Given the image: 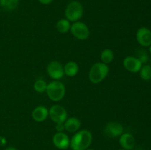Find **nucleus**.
<instances>
[{"label":"nucleus","mask_w":151,"mask_h":150,"mask_svg":"<svg viewBox=\"0 0 151 150\" xmlns=\"http://www.w3.org/2000/svg\"><path fill=\"white\" fill-rule=\"evenodd\" d=\"M92 134L89 130L82 129L75 132L70 140L72 150H86L92 142Z\"/></svg>","instance_id":"obj_1"},{"label":"nucleus","mask_w":151,"mask_h":150,"mask_svg":"<svg viewBox=\"0 0 151 150\" xmlns=\"http://www.w3.org/2000/svg\"><path fill=\"white\" fill-rule=\"evenodd\" d=\"M109 73L108 65L103 63H96L91 66L88 73L89 80L94 84L101 82Z\"/></svg>","instance_id":"obj_2"},{"label":"nucleus","mask_w":151,"mask_h":150,"mask_svg":"<svg viewBox=\"0 0 151 150\" xmlns=\"http://www.w3.org/2000/svg\"><path fill=\"white\" fill-rule=\"evenodd\" d=\"M49 98L53 101H59L62 100L66 94V88L63 82L55 80L47 84L46 90Z\"/></svg>","instance_id":"obj_3"},{"label":"nucleus","mask_w":151,"mask_h":150,"mask_svg":"<svg viewBox=\"0 0 151 150\" xmlns=\"http://www.w3.org/2000/svg\"><path fill=\"white\" fill-rule=\"evenodd\" d=\"M83 7L78 1H72L67 4L65 10V16L69 21L75 22L82 18Z\"/></svg>","instance_id":"obj_4"},{"label":"nucleus","mask_w":151,"mask_h":150,"mask_svg":"<svg viewBox=\"0 0 151 150\" xmlns=\"http://www.w3.org/2000/svg\"><path fill=\"white\" fill-rule=\"evenodd\" d=\"M70 31L75 38L81 41L86 40L90 35L89 29L87 25L83 22L79 21L74 22L71 25Z\"/></svg>","instance_id":"obj_5"},{"label":"nucleus","mask_w":151,"mask_h":150,"mask_svg":"<svg viewBox=\"0 0 151 150\" xmlns=\"http://www.w3.org/2000/svg\"><path fill=\"white\" fill-rule=\"evenodd\" d=\"M49 116L55 124L64 123L67 119V111L59 104H54L49 110Z\"/></svg>","instance_id":"obj_6"},{"label":"nucleus","mask_w":151,"mask_h":150,"mask_svg":"<svg viewBox=\"0 0 151 150\" xmlns=\"http://www.w3.org/2000/svg\"><path fill=\"white\" fill-rule=\"evenodd\" d=\"M47 71L50 77L54 80H59L65 75L63 66L60 62L56 60H53L49 63Z\"/></svg>","instance_id":"obj_7"},{"label":"nucleus","mask_w":151,"mask_h":150,"mask_svg":"<svg viewBox=\"0 0 151 150\" xmlns=\"http://www.w3.org/2000/svg\"><path fill=\"white\" fill-rule=\"evenodd\" d=\"M137 42L144 47H149L151 45V30L147 27H141L137 30Z\"/></svg>","instance_id":"obj_8"},{"label":"nucleus","mask_w":151,"mask_h":150,"mask_svg":"<svg viewBox=\"0 0 151 150\" xmlns=\"http://www.w3.org/2000/svg\"><path fill=\"white\" fill-rule=\"evenodd\" d=\"M52 142L55 146L59 149H66L70 146V139L63 132H56L52 138Z\"/></svg>","instance_id":"obj_9"},{"label":"nucleus","mask_w":151,"mask_h":150,"mask_svg":"<svg viewBox=\"0 0 151 150\" xmlns=\"http://www.w3.org/2000/svg\"><path fill=\"white\" fill-rule=\"evenodd\" d=\"M123 126L118 122H109L104 129V132L107 136L110 138H116L123 133Z\"/></svg>","instance_id":"obj_10"},{"label":"nucleus","mask_w":151,"mask_h":150,"mask_svg":"<svg viewBox=\"0 0 151 150\" xmlns=\"http://www.w3.org/2000/svg\"><path fill=\"white\" fill-rule=\"evenodd\" d=\"M123 66L125 69L132 73H137L139 72L142 63L137 57L133 56H128L123 60Z\"/></svg>","instance_id":"obj_11"},{"label":"nucleus","mask_w":151,"mask_h":150,"mask_svg":"<svg viewBox=\"0 0 151 150\" xmlns=\"http://www.w3.org/2000/svg\"><path fill=\"white\" fill-rule=\"evenodd\" d=\"M119 144L123 149L131 150L135 146V138L131 133H122L119 136Z\"/></svg>","instance_id":"obj_12"},{"label":"nucleus","mask_w":151,"mask_h":150,"mask_svg":"<svg viewBox=\"0 0 151 150\" xmlns=\"http://www.w3.org/2000/svg\"><path fill=\"white\" fill-rule=\"evenodd\" d=\"M49 116V110L46 107L40 105L34 108L32 112V117L37 122L45 121Z\"/></svg>","instance_id":"obj_13"},{"label":"nucleus","mask_w":151,"mask_h":150,"mask_svg":"<svg viewBox=\"0 0 151 150\" xmlns=\"http://www.w3.org/2000/svg\"><path fill=\"white\" fill-rule=\"evenodd\" d=\"M81 121L75 117H71L69 119H67L64 122L65 129L71 133L78 132V129L81 128Z\"/></svg>","instance_id":"obj_14"},{"label":"nucleus","mask_w":151,"mask_h":150,"mask_svg":"<svg viewBox=\"0 0 151 150\" xmlns=\"http://www.w3.org/2000/svg\"><path fill=\"white\" fill-rule=\"evenodd\" d=\"M63 71H64V74L69 77H72L78 74L79 71V66L76 62L69 61L65 64L63 67Z\"/></svg>","instance_id":"obj_15"},{"label":"nucleus","mask_w":151,"mask_h":150,"mask_svg":"<svg viewBox=\"0 0 151 150\" xmlns=\"http://www.w3.org/2000/svg\"><path fill=\"white\" fill-rule=\"evenodd\" d=\"M70 21H68L66 19H60L56 24V29H57L58 32H59L60 33H67L70 30Z\"/></svg>","instance_id":"obj_16"},{"label":"nucleus","mask_w":151,"mask_h":150,"mask_svg":"<svg viewBox=\"0 0 151 150\" xmlns=\"http://www.w3.org/2000/svg\"><path fill=\"white\" fill-rule=\"evenodd\" d=\"M19 0H0V6L6 11H12L18 7Z\"/></svg>","instance_id":"obj_17"},{"label":"nucleus","mask_w":151,"mask_h":150,"mask_svg":"<svg viewBox=\"0 0 151 150\" xmlns=\"http://www.w3.org/2000/svg\"><path fill=\"white\" fill-rule=\"evenodd\" d=\"M100 58H101L102 63L108 65L113 61L114 58V54L113 51L110 49H105L101 52Z\"/></svg>","instance_id":"obj_18"},{"label":"nucleus","mask_w":151,"mask_h":150,"mask_svg":"<svg viewBox=\"0 0 151 150\" xmlns=\"http://www.w3.org/2000/svg\"><path fill=\"white\" fill-rule=\"evenodd\" d=\"M140 77L145 81H149L151 79V66L145 65L142 66L139 71Z\"/></svg>","instance_id":"obj_19"},{"label":"nucleus","mask_w":151,"mask_h":150,"mask_svg":"<svg viewBox=\"0 0 151 150\" xmlns=\"http://www.w3.org/2000/svg\"><path fill=\"white\" fill-rule=\"evenodd\" d=\"M34 90L36 91L37 93H40V94H42V93H44L47 90V82H45L43 79H37L33 85Z\"/></svg>","instance_id":"obj_20"},{"label":"nucleus","mask_w":151,"mask_h":150,"mask_svg":"<svg viewBox=\"0 0 151 150\" xmlns=\"http://www.w3.org/2000/svg\"><path fill=\"white\" fill-rule=\"evenodd\" d=\"M137 58L141 61L142 64L143 63H147L149 60V57L147 53L145 52V51H142Z\"/></svg>","instance_id":"obj_21"},{"label":"nucleus","mask_w":151,"mask_h":150,"mask_svg":"<svg viewBox=\"0 0 151 150\" xmlns=\"http://www.w3.org/2000/svg\"><path fill=\"white\" fill-rule=\"evenodd\" d=\"M55 129H56V131H57V132H63V130H64V129H65L64 123L56 124Z\"/></svg>","instance_id":"obj_22"},{"label":"nucleus","mask_w":151,"mask_h":150,"mask_svg":"<svg viewBox=\"0 0 151 150\" xmlns=\"http://www.w3.org/2000/svg\"><path fill=\"white\" fill-rule=\"evenodd\" d=\"M42 4H50L53 1V0H38Z\"/></svg>","instance_id":"obj_23"},{"label":"nucleus","mask_w":151,"mask_h":150,"mask_svg":"<svg viewBox=\"0 0 151 150\" xmlns=\"http://www.w3.org/2000/svg\"><path fill=\"white\" fill-rule=\"evenodd\" d=\"M6 144V139L3 137H0V146L5 145Z\"/></svg>","instance_id":"obj_24"},{"label":"nucleus","mask_w":151,"mask_h":150,"mask_svg":"<svg viewBox=\"0 0 151 150\" xmlns=\"http://www.w3.org/2000/svg\"><path fill=\"white\" fill-rule=\"evenodd\" d=\"M4 150H17L16 148L14 147H7V149H5Z\"/></svg>","instance_id":"obj_25"},{"label":"nucleus","mask_w":151,"mask_h":150,"mask_svg":"<svg viewBox=\"0 0 151 150\" xmlns=\"http://www.w3.org/2000/svg\"><path fill=\"white\" fill-rule=\"evenodd\" d=\"M149 52H150V54H151V45L149 46Z\"/></svg>","instance_id":"obj_26"},{"label":"nucleus","mask_w":151,"mask_h":150,"mask_svg":"<svg viewBox=\"0 0 151 150\" xmlns=\"http://www.w3.org/2000/svg\"><path fill=\"white\" fill-rule=\"evenodd\" d=\"M86 150H95V149H87Z\"/></svg>","instance_id":"obj_27"},{"label":"nucleus","mask_w":151,"mask_h":150,"mask_svg":"<svg viewBox=\"0 0 151 150\" xmlns=\"http://www.w3.org/2000/svg\"><path fill=\"white\" fill-rule=\"evenodd\" d=\"M119 150H125V149H119Z\"/></svg>","instance_id":"obj_28"}]
</instances>
